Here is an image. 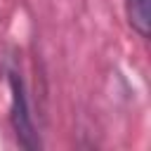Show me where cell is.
Wrapping results in <instances>:
<instances>
[{
	"label": "cell",
	"instance_id": "cell-1",
	"mask_svg": "<svg viewBox=\"0 0 151 151\" xmlns=\"http://www.w3.org/2000/svg\"><path fill=\"white\" fill-rule=\"evenodd\" d=\"M5 83L9 90V125L14 130V137L19 146L24 149H40V134L35 130V120L31 113V97L24 80V73L14 59L5 64Z\"/></svg>",
	"mask_w": 151,
	"mask_h": 151
},
{
	"label": "cell",
	"instance_id": "cell-2",
	"mask_svg": "<svg viewBox=\"0 0 151 151\" xmlns=\"http://www.w3.org/2000/svg\"><path fill=\"white\" fill-rule=\"evenodd\" d=\"M125 17L130 28L146 40L151 33V0H125Z\"/></svg>",
	"mask_w": 151,
	"mask_h": 151
}]
</instances>
